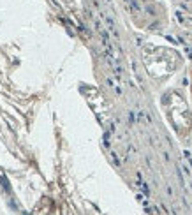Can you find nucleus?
<instances>
[{
  "mask_svg": "<svg viewBox=\"0 0 192 215\" xmlns=\"http://www.w3.org/2000/svg\"><path fill=\"white\" fill-rule=\"evenodd\" d=\"M125 2H127V5H129L132 11H139V5H138L136 0H125Z\"/></svg>",
  "mask_w": 192,
  "mask_h": 215,
  "instance_id": "obj_1",
  "label": "nucleus"
}]
</instances>
